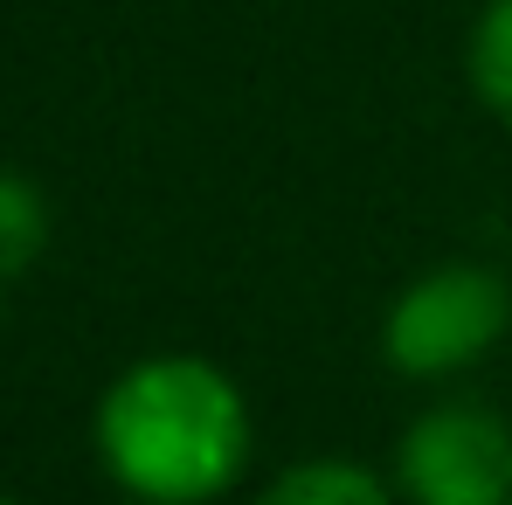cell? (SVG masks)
Instances as JSON below:
<instances>
[{
    "mask_svg": "<svg viewBox=\"0 0 512 505\" xmlns=\"http://www.w3.org/2000/svg\"><path fill=\"white\" fill-rule=\"evenodd\" d=\"M250 402L208 353H146L90 409L104 478L139 505H215L250 471Z\"/></svg>",
    "mask_w": 512,
    "mask_h": 505,
    "instance_id": "cell-1",
    "label": "cell"
},
{
    "mask_svg": "<svg viewBox=\"0 0 512 505\" xmlns=\"http://www.w3.org/2000/svg\"><path fill=\"white\" fill-rule=\"evenodd\" d=\"M512 326V284L485 263H436L381 312V360L402 381H457L492 360Z\"/></svg>",
    "mask_w": 512,
    "mask_h": 505,
    "instance_id": "cell-2",
    "label": "cell"
},
{
    "mask_svg": "<svg viewBox=\"0 0 512 505\" xmlns=\"http://www.w3.org/2000/svg\"><path fill=\"white\" fill-rule=\"evenodd\" d=\"M402 505H512V422L492 402H436L395 443Z\"/></svg>",
    "mask_w": 512,
    "mask_h": 505,
    "instance_id": "cell-3",
    "label": "cell"
},
{
    "mask_svg": "<svg viewBox=\"0 0 512 505\" xmlns=\"http://www.w3.org/2000/svg\"><path fill=\"white\" fill-rule=\"evenodd\" d=\"M250 505H402L395 478L360 457H298Z\"/></svg>",
    "mask_w": 512,
    "mask_h": 505,
    "instance_id": "cell-4",
    "label": "cell"
},
{
    "mask_svg": "<svg viewBox=\"0 0 512 505\" xmlns=\"http://www.w3.org/2000/svg\"><path fill=\"white\" fill-rule=\"evenodd\" d=\"M464 77L478 90V104L512 125V0H485L471 35H464Z\"/></svg>",
    "mask_w": 512,
    "mask_h": 505,
    "instance_id": "cell-5",
    "label": "cell"
},
{
    "mask_svg": "<svg viewBox=\"0 0 512 505\" xmlns=\"http://www.w3.org/2000/svg\"><path fill=\"white\" fill-rule=\"evenodd\" d=\"M49 194L28 180V173L0 167V284H14L21 270H35V256L49 250Z\"/></svg>",
    "mask_w": 512,
    "mask_h": 505,
    "instance_id": "cell-6",
    "label": "cell"
},
{
    "mask_svg": "<svg viewBox=\"0 0 512 505\" xmlns=\"http://www.w3.org/2000/svg\"><path fill=\"white\" fill-rule=\"evenodd\" d=\"M0 291H7V284H0ZM0 319H7V298H0Z\"/></svg>",
    "mask_w": 512,
    "mask_h": 505,
    "instance_id": "cell-7",
    "label": "cell"
},
{
    "mask_svg": "<svg viewBox=\"0 0 512 505\" xmlns=\"http://www.w3.org/2000/svg\"><path fill=\"white\" fill-rule=\"evenodd\" d=\"M0 505H21V499H0Z\"/></svg>",
    "mask_w": 512,
    "mask_h": 505,
    "instance_id": "cell-8",
    "label": "cell"
}]
</instances>
